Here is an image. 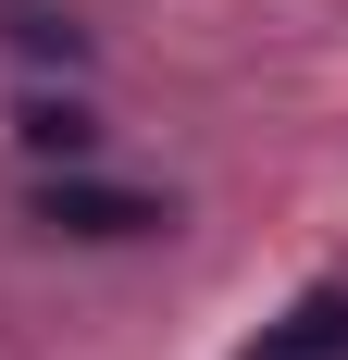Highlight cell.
Returning a JSON list of instances; mask_svg holds the SVG:
<instances>
[{"label": "cell", "instance_id": "2", "mask_svg": "<svg viewBox=\"0 0 348 360\" xmlns=\"http://www.w3.org/2000/svg\"><path fill=\"white\" fill-rule=\"evenodd\" d=\"M249 360H348V286H323V298H299L286 323H261Z\"/></svg>", "mask_w": 348, "mask_h": 360}, {"label": "cell", "instance_id": "1", "mask_svg": "<svg viewBox=\"0 0 348 360\" xmlns=\"http://www.w3.org/2000/svg\"><path fill=\"white\" fill-rule=\"evenodd\" d=\"M37 224L50 236H87V249H125V236H162V199L149 186H112V174H87V162H63V174L37 186Z\"/></svg>", "mask_w": 348, "mask_h": 360}, {"label": "cell", "instance_id": "3", "mask_svg": "<svg viewBox=\"0 0 348 360\" xmlns=\"http://www.w3.org/2000/svg\"><path fill=\"white\" fill-rule=\"evenodd\" d=\"M13 137H25L37 162H87V149H100V112H87V100H50V87H37V100H13Z\"/></svg>", "mask_w": 348, "mask_h": 360}, {"label": "cell", "instance_id": "4", "mask_svg": "<svg viewBox=\"0 0 348 360\" xmlns=\"http://www.w3.org/2000/svg\"><path fill=\"white\" fill-rule=\"evenodd\" d=\"M13 25V50H37V63H87V25H63V13H0Z\"/></svg>", "mask_w": 348, "mask_h": 360}]
</instances>
